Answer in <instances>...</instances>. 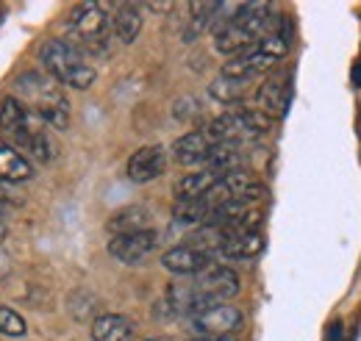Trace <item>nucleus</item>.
I'll return each instance as SVG.
<instances>
[{"mask_svg":"<svg viewBox=\"0 0 361 341\" xmlns=\"http://www.w3.org/2000/svg\"><path fill=\"white\" fill-rule=\"evenodd\" d=\"M0 133L8 139V147H14L17 153H28L39 164L53 161L56 156L47 130H42V120L17 97H6L0 103Z\"/></svg>","mask_w":361,"mask_h":341,"instance_id":"obj_1","label":"nucleus"},{"mask_svg":"<svg viewBox=\"0 0 361 341\" xmlns=\"http://www.w3.org/2000/svg\"><path fill=\"white\" fill-rule=\"evenodd\" d=\"M17 100H25V108H31L45 125L56 130H67L70 125V103L59 84L42 73H25L17 78Z\"/></svg>","mask_w":361,"mask_h":341,"instance_id":"obj_2","label":"nucleus"},{"mask_svg":"<svg viewBox=\"0 0 361 341\" xmlns=\"http://www.w3.org/2000/svg\"><path fill=\"white\" fill-rule=\"evenodd\" d=\"M39 58L45 64L47 75L56 84L73 86V89H81V92L94 84V67L87 64V58L81 56V50L75 44L50 39V42L42 44Z\"/></svg>","mask_w":361,"mask_h":341,"instance_id":"obj_3","label":"nucleus"},{"mask_svg":"<svg viewBox=\"0 0 361 341\" xmlns=\"http://www.w3.org/2000/svg\"><path fill=\"white\" fill-rule=\"evenodd\" d=\"M70 31L75 42L94 56H103L109 50V37H111V20L100 3H81L73 11Z\"/></svg>","mask_w":361,"mask_h":341,"instance_id":"obj_4","label":"nucleus"},{"mask_svg":"<svg viewBox=\"0 0 361 341\" xmlns=\"http://www.w3.org/2000/svg\"><path fill=\"white\" fill-rule=\"evenodd\" d=\"M189 328L197 339H223L242 328V311L231 302H214L189 314Z\"/></svg>","mask_w":361,"mask_h":341,"instance_id":"obj_5","label":"nucleus"},{"mask_svg":"<svg viewBox=\"0 0 361 341\" xmlns=\"http://www.w3.org/2000/svg\"><path fill=\"white\" fill-rule=\"evenodd\" d=\"M275 61H278V58H272L267 50H262V47L256 44V47H250V50L233 56L226 67H223V75H226V78H236V81H250V78L267 73Z\"/></svg>","mask_w":361,"mask_h":341,"instance_id":"obj_6","label":"nucleus"},{"mask_svg":"<svg viewBox=\"0 0 361 341\" xmlns=\"http://www.w3.org/2000/svg\"><path fill=\"white\" fill-rule=\"evenodd\" d=\"M156 250V233L142 230V233H126V236H111L109 253L123 261V264H139Z\"/></svg>","mask_w":361,"mask_h":341,"instance_id":"obj_7","label":"nucleus"},{"mask_svg":"<svg viewBox=\"0 0 361 341\" xmlns=\"http://www.w3.org/2000/svg\"><path fill=\"white\" fill-rule=\"evenodd\" d=\"M164 164H167L164 147L161 144H147L128 159V178L134 183H150L164 172Z\"/></svg>","mask_w":361,"mask_h":341,"instance_id":"obj_8","label":"nucleus"},{"mask_svg":"<svg viewBox=\"0 0 361 341\" xmlns=\"http://www.w3.org/2000/svg\"><path fill=\"white\" fill-rule=\"evenodd\" d=\"M161 266L173 275H183V278H195L200 275L203 269L212 266V256L209 253H200L189 244H180V247H173L161 256Z\"/></svg>","mask_w":361,"mask_h":341,"instance_id":"obj_9","label":"nucleus"},{"mask_svg":"<svg viewBox=\"0 0 361 341\" xmlns=\"http://www.w3.org/2000/svg\"><path fill=\"white\" fill-rule=\"evenodd\" d=\"M212 150H214V144L206 139V133L203 130H192V133L180 136L178 142L173 144V159L183 167H197V164L203 167L206 159L212 156Z\"/></svg>","mask_w":361,"mask_h":341,"instance_id":"obj_10","label":"nucleus"},{"mask_svg":"<svg viewBox=\"0 0 361 341\" xmlns=\"http://www.w3.org/2000/svg\"><path fill=\"white\" fill-rule=\"evenodd\" d=\"M134 322L123 314H100L92 322V341H131Z\"/></svg>","mask_w":361,"mask_h":341,"instance_id":"obj_11","label":"nucleus"},{"mask_svg":"<svg viewBox=\"0 0 361 341\" xmlns=\"http://www.w3.org/2000/svg\"><path fill=\"white\" fill-rule=\"evenodd\" d=\"M28 178H34L31 161L23 153H17L14 147L0 144V180L14 186V183H25Z\"/></svg>","mask_w":361,"mask_h":341,"instance_id":"obj_12","label":"nucleus"},{"mask_svg":"<svg viewBox=\"0 0 361 341\" xmlns=\"http://www.w3.org/2000/svg\"><path fill=\"white\" fill-rule=\"evenodd\" d=\"M150 230V211L145 206H128L117 211L109 219V233L111 236H126V233H142Z\"/></svg>","mask_w":361,"mask_h":341,"instance_id":"obj_13","label":"nucleus"},{"mask_svg":"<svg viewBox=\"0 0 361 341\" xmlns=\"http://www.w3.org/2000/svg\"><path fill=\"white\" fill-rule=\"evenodd\" d=\"M111 28L117 34V39L123 44H131L142 31V11L136 3H120L114 17H111Z\"/></svg>","mask_w":361,"mask_h":341,"instance_id":"obj_14","label":"nucleus"},{"mask_svg":"<svg viewBox=\"0 0 361 341\" xmlns=\"http://www.w3.org/2000/svg\"><path fill=\"white\" fill-rule=\"evenodd\" d=\"M262 250H264V236L259 230H253V233H242V236L228 239L217 253L228 261H247V258H256Z\"/></svg>","mask_w":361,"mask_h":341,"instance_id":"obj_15","label":"nucleus"},{"mask_svg":"<svg viewBox=\"0 0 361 341\" xmlns=\"http://www.w3.org/2000/svg\"><path fill=\"white\" fill-rule=\"evenodd\" d=\"M217 180H220V175H217V172L200 167L197 172L183 175L178 183H176V197H178V200H195V197H203V194H206Z\"/></svg>","mask_w":361,"mask_h":341,"instance_id":"obj_16","label":"nucleus"},{"mask_svg":"<svg viewBox=\"0 0 361 341\" xmlns=\"http://www.w3.org/2000/svg\"><path fill=\"white\" fill-rule=\"evenodd\" d=\"M286 97H289V89H286V75H275L267 84L259 89V111L270 117L272 111H286Z\"/></svg>","mask_w":361,"mask_h":341,"instance_id":"obj_17","label":"nucleus"},{"mask_svg":"<svg viewBox=\"0 0 361 341\" xmlns=\"http://www.w3.org/2000/svg\"><path fill=\"white\" fill-rule=\"evenodd\" d=\"M220 3H192V20L183 31V39L186 42H195L212 23H214V14H217Z\"/></svg>","mask_w":361,"mask_h":341,"instance_id":"obj_18","label":"nucleus"},{"mask_svg":"<svg viewBox=\"0 0 361 341\" xmlns=\"http://www.w3.org/2000/svg\"><path fill=\"white\" fill-rule=\"evenodd\" d=\"M173 216H176L178 225H189V228L192 225H206L209 209H206V203L200 197H195V200H178L176 209H173Z\"/></svg>","mask_w":361,"mask_h":341,"instance_id":"obj_19","label":"nucleus"},{"mask_svg":"<svg viewBox=\"0 0 361 341\" xmlns=\"http://www.w3.org/2000/svg\"><path fill=\"white\" fill-rule=\"evenodd\" d=\"M247 92V81H236V78H226L220 75L212 84V97H217L220 103H239Z\"/></svg>","mask_w":361,"mask_h":341,"instance_id":"obj_20","label":"nucleus"},{"mask_svg":"<svg viewBox=\"0 0 361 341\" xmlns=\"http://www.w3.org/2000/svg\"><path fill=\"white\" fill-rule=\"evenodd\" d=\"M0 333H3V336H14V339L25 336V319H23L17 311L0 305Z\"/></svg>","mask_w":361,"mask_h":341,"instance_id":"obj_21","label":"nucleus"},{"mask_svg":"<svg viewBox=\"0 0 361 341\" xmlns=\"http://www.w3.org/2000/svg\"><path fill=\"white\" fill-rule=\"evenodd\" d=\"M11 197H14L11 194V183H3L0 180V203H11Z\"/></svg>","mask_w":361,"mask_h":341,"instance_id":"obj_22","label":"nucleus"},{"mask_svg":"<svg viewBox=\"0 0 361 341\" xmlns=\"http://www.w3.org/2000/svg\"><path fill=\"white\" fill-rule=\"evenodd\" d=\"M328 341H342V322H334V325H331V336H328Z\"/></svg>","mask_w":361,"mask_h":341,"instance_id":"obj_23","label":"nucleus"},{"mask_svg":"<svg viewBox=\"0 0 361 341\" xmlns=\"http://www.w3.org/2000/svg\"><path fill=\"white\" fill-rule=\"evenodd\" d=\"M353 84L361 86V64H356V67H353Z\"/></svg>","mask_w":361,"mask_h":341,"instance_id":"obj_24","label":"nucleus"},{"mask_svg":"<svg viewBox=\"0 0 361 341\" xmlns=\"http://www.w3.org/2000/svg\"><path fill=\"white\" fill-rule=\"evenodd\" d=\"M3 239H6V228L0 225V242H3Z\"/></svg>","mask_w":361,"mask_h":341,"instance_id":"obj_25","label":"nucleus"},{"mask_svg":"<svg viewBox=\"0 0 361 341\" xmlns=\"http://www.w3.org/2000/svg\"><path fill=\"white\" fill-rule=\"evenodd\" d=\"M147 341H170V339H147Z\"/></svg>","mask_w":361,"mask_h":341,"instance_id":"obj_26","label":"nucleus"},{"mask_svg":"<svg viewBox=\"0 0 361 341\" xmlns=\"http://www.w3.org/2000/svg\"><path fill=\"white\" fill-rule=\"evenodd\" d=\"M0 261H3V258H0Z\"/></svg>","mask_w":361,"mask_h":341,"instance_id":"obj_27","label":"nucleus"}]
</instances>
